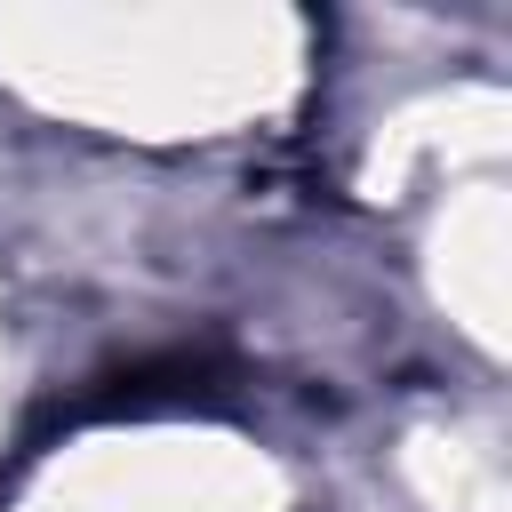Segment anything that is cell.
<instances>
[{
  "label": "cell",
  "instance_id": "cell-1",
  "mask_svg": "<svg viewBox=\"0 0 512 512\" xmlns=\"http://www.w3.org/2000/svg\"><path fill=\"white\" fill-rule=\"evenodd\" d=\"M200 376H208V360H152V368H128V376H112L88 408L96 416H152V408H192V392H200Z\"/></svg>",
  "mask_w": 512,
  "mask_h": 512
}]
</instances>
